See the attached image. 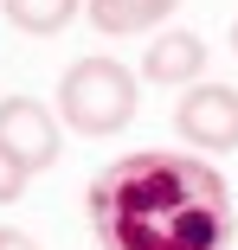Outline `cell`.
<instances>
[{
    "instance_id": "4",
    "label": "cell",
    "mask_w": 238,
    "mask_h": 250,
    "mask_svg": "<svg viewBox=\"0 0 238 250\" xmlns=\"http://www.w3.org/2000/svg\"><path fill=\"white\" fill-rule=\"evenodd\" d=\"M0 147H7L26 173L58 167V154H65L58 116L45 109V103H32V96H0Z\"/></svg>"
},
{
    "instance_id": "7",
    "label": "cell",
    "mask_w": 238,
    "mask_h": 250,
    "mask_svg": "<svg viewBox=\"0 0 238 250\" xmlns=\"http://www.w3.org/2000/svg\"><path fill=\"white\" fill-rule=\"evenodd\" d=\"M84 0H0V13H7L26 39H58L71 20H77Z\"/></svg>"
},
{
    "instance_id": "6",
    "label": "cell",
    "mask_w": 238,
    "mask_h": 250,
    "mask_svg": "<svg viewBox=\"0 0 238 250\" xmlns=\"http://www.w3.org/2000/svg\"><path fill=\"white\" fill-rule=\"evenodd\" d=\"M84 7L103 39H135V32H155L180 0H84Z\"/></svg>"
},
{
    "instance_id": "8",
    "label": "cell",
    "mask_w": 238,
    "mask_h": 250,
    "mask_svg": "<svg viewBox=\"0 0 238 250\" xmlns=\"http://www.w3.org/2000/svg\"><path fill=\"white\" fill-rule=\"evenodd\" d=\"M26 180H32V173H26V167L7 154V147H0V206H13V199L26 192Z\"/></svg>"
},
{
    "instance_id": "2",
    "label": "cell",
    "mask_w": 238,
    "mask_h": 250,
    "mask_svg": "<svg viewBox=\"0 0 238 250\" xmlns=\"http://www.w3.org/2000/svg\"><path fill=\"white\" fill-rule=\"evenodd\" d=\"M135 103H142V90H135V71L110 52H90L77 58L65 77H58V122L71 135H90V141H110L135 122Z\"/></svg>"
},
{
    "instance_id": "1",
    "label": "cell",
    "mask_w": 238,
    "mask_h": 250,
    "mask_svg": "<svg viewBox=\"0 0 238 250\" xmlns=\"http://www.w3.org/2000/svg\"><path fill=\"white\" fill-rule=\"evenodd\" d=\"M97 250H232L238 212L213 161L180 147H135L84 192Z\"/></svg>"
},
{
    "instance_id": "5",
    "label": "cell",
    "mask_w": 238,
    "mask_h": 250,
    "mask_svg": "<svg viewBox=\"0 0 238 250\" xmlns=\"http://www.w3.org/2000/svg\"><path fill=\"white\" fill-rule=\"evenodd\" d=\"M200 71H206V39H200V32L174 26V32H161V39H148V58H142V77H148V83H161V90H193Z\"/></svg>"
},
{
    "instance_id": "3",
    "label": "cell",
    "mask_w": 238,
    "mask_h": 250,
    "mask_svg": "<svg viewBox=\"0 0 238 250\" xmlns=\"http://www.w3.org/2000/svg\"><path fill=\"white\" fill-rule=\"evenodd\" d=\"M174 135L187 141V154H232L238 147V90L232 83H193L174 103Z\"/></svg>"
},
{
    "instance_id": "9",
    "label": "cell",
    "mask_w": 238,
    "mask_h": 250,
    "mask_svg": "<svg viewBox=\"0 0 238 250\" xmlns=\"http://www.w3.org/2000/svg\"><path fill=\"white\" fill-rule=\"evenodd\" d=\"M0 250H45L39 237H26L20 225H0Z\"/></svg>"
},
{
    "instance_id": "10",
    "label": "cell",
    "mask_w": 238,
    "mask_h": 250,
    "mask_svg": "<svg viewBox=\"0 0 238 250\" xmlns=\"http://www.w3.org/2000/svg\"><path fill=\"white\" fill-rule=\"evenodd\" d=\"M232 52H238V20H232Z\"/></svg>"
}]
</instances>
